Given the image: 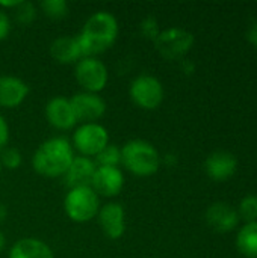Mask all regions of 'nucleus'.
Masks as SVG:
<instances>
[{
	"label": "nucleus",
	"instance_id": "obj_23",
	"mask_svg": "<svg viewBox=\"0 0 257 258\" xmlns=\"http://www.w3.org/2000/svg\"><path fill=\"white\" fill-rule=\"evenodd\" d=\"M23 163V156L18 148L6 147L0 151V165L6 169H18Z\"/></svg>",
	"mask_w": 257,
	"mask_h": 258
},
{
	"label": "nucleus",
	"instance_id": "obj_14",
	"mask_svg": "<svg viewBox=\"0 0 257 258\" xmlns=\"http://www.w3.org/2000/svg\"><path fill=\"white\" fill-rule=\"evenodd\" d=\"M97 169V163L85 156H74L71 165L68 166L67 172L64 174L65 183L70 186V189L74 187H91V181L94 177V172Z\"/></svg>",
	"mask_w": 257,
	"mask_h": 258
},
{
	"label": "nucleus",
	"instance_id": "obj_31",
	"mask_svg": "<svg viewBox=\"0 0 257 258\" xmlns=\"http://www.w3.org/2000/svg\"><path fill=\"white\" fill-rule=\"evenodd\" d=\"M5 243H6V237H5L3 231L0 230V252H2V251H3V248H5Z\"/></svg>",
	"mask_w": 257,
	"mask_h": 258
},
{
	"label": "nucleus",
	"instance_id": "obj_13",
	"mask_svg": "<svg viewBox=\"0 0 257 258\" xmlns=\"http://www.w3.org/2000/svg\"><path fill=\"white\" fill-rule=\"evenodd\" d=\"M29 95L27 83L15 76H0V107H18Z\"/></svg>",
	"mask_w": 257,
	"mask_h": 258
},
{
	"label": "nucleus",
	"instance_id": "obj_28",
	"mask_svg": "<svg viewBox=\"0 0 257 258\" xmlns=\"http://www.w3.org/2000/svg\"><path fill=\"white\" fill-rule=\"evenodd\" d=\"M248 39H250V42L254 47H257V23L250 27V30H248Z\"/></svg>",
	"mask_w": 257,
	"mask_h": 258
},
{
	"label": "nucleus",
	"instance_id": "obj_16",
	"mask_svg": "<svg viewBox=\"0 0 257 258\" xmlns=\"http://www.w3.org/2000/svg\"><path fill=\"white\" fill-rule=\"evenodd\" d=\"M238 162L233 154L227 151H215L212 153L204 163L208 175L215 181H224L230 178L236 171Z\"/></svg>",
	"mask_w": 257,
	"mask_h": 258
},
{
	"label": "nucleus",
	"instance_id": "obj_8",
	"mask_svg": "<svg viewBox=\"0 0 257 258\" xmlns=\"http://www.w3.org/2000/svg\"><path fill=\"white\" fill-rule=\"evenodd\" d=\"M109 144L108 130L98 122L82 124L73 135L74 148L85 157H95Z\"/></svg>",
	"mask_w": 257,
	"mask_h": 258
},
{
	"label": "nucleus",
	"instance_id": "obj_12",
	"mask_svg": "<svg viewBox=\"0 0 257 258\" xmlns=\"http://www.w3.org/2000/svg\"><path fill=\"white\" fill-rule=\"evenodd\" d=\"M45 118L58 130H71L76 124V115L71 103L65 97H53L45 104Z\"/></svg>",
	"mask_w": 257,
	"mask_h": 258
},
{
	"label": "nucleus",
	"instance_id": "obj_3",
	"mask_svg": "<svg viewBox=\"0 0 257 258\" xmlns=\"http://www.w3.org/2000/svg\"><path fill=\"white\" fill-rule=\"evenodd\" d=\"M121 163L138 177H150L159 171L161 156L153 144L144 139H132L121 148Z\"/></svg>",
	"mask_w": 257,
	"mask_h": 258
},
{
	"label": "nucleus",
	"instance_id": "obj_20",
	"mask_svg": "<svg viewBox=\"0 0 257 258\" xmlns=\"http://www.w3.org/2000/svg\"><path fill=\"white\" fill-rule=\"evenodd\" d=\"M95 162L98 166H108V168H118V165L121 163V148L114 145V144H108L97 156H95Z\"/></svg>",
	"mask_w": 257,
	"mask_h": 258
},
{
	"label": "nucleus",
	"instance_id": "obj_25",
	"mask_svg": "<svg viewBox=\"0 0 257 258\" xmlns=\"http://www.w3.org/2000/svg\"><path fill=\"white\" fill-rule=\"evenodd\" d=\"M141 33L145 36V38H150V39H156L158 35L161 33L159 30V24H158V20L155 17H147L142 20L141 23Z\"/></svg>",
	"mask_w": 257,
	"mask_h": 258
},
{
	"label": "nucleus",
	"instance_id": "obj_24",
	"mask_svg": "<svg viewBox=\"0 0 257 258\" xmlns=\"http://www.w3.org/2000/svg\"><path fill=\"white\" fill-rule=\"evenodd\" d=\"M239 213L241 216L250 224L257 221V197L256 195H248L241 201L239 206Z\"/></svg>",
	"mask_w": 257,
	"mask_h": 258
},
{
	"label": "nucleus",
	"instance_id": "obj_19",
	"mask_svg": "<svg viewBox=\"0 0 257 258\" xmlns=\"http://www.w3.org/2000/svg\"><path fill=\"white\" fill-rule=\"evenodd\" d=\"M236 245L248 258H257V222L247 224L238 234Z\"/></svg>",
	"mask_w": 257,
	"mask_h": 258
},
{
	"label": "nucleus",
	"instance_id": "obj_22",
	"mask_svg": "<svg viewBox=\"0 0 257 258\" xmlns=\"http://www.w3.org/2000/svg\"><path fill=\"white\" fill-rule=\"evenodd\" d=\"M41 9L47 17L59 20L67 17L70 6L65 0H44L41 2Z\"/></svg>",
	"mask_w": 257,
	"mask_h": 258
},
{
	"label": "nucleus",
	"instance_id": "obj_17",
	"mask_svg": "<svg viewBox=\"0 0 257 258\" xmlns=\"http://www.w3.org/2000/svg\"><path fill=\"white\" fill-rule=\"evenodd\" d=\"M208 225L218 233H229L238 225V213L229 204H212L206 212Z\"/></svg>",
	"mask_w": 257,
	"mask_h": 258
},
{
	"label": "nucleus",
	"instance_id": "obj_26",
	"mask_svg": "<svg viewBox=\"0 0 257 258\" xmlns=\"http://www.w3.org/2000/svg\"><path fill=\"white\" fill-rule=\"evenodd\" d=\"M11 32V20L6 12L0 11V41L6 39Z\"/></svg>",
	"mask_w": 257,
	"mask_h": 258
},
{
	"label": "nucleus",
	"instance_id": "obj_10",
	"mask_svg": "<svg viewBox=\"0 0 257 258\" xmlns=\"http://www.w3.org/2000/svg\"><path fill=\"white\" fill-rule=\"evenodd\" d=\"M98 224L103 234L111 239L117 240L123 237L126 231V212L124 207L118 203H108L98 210Z\"/></svg>",
	"mask_w": 257,
	"mask_h": 258
},
{
	"label": "nucleus",
	"instance_id": "obj_2",
	"mask_svg": "<svg viewBox=\"0 0 257 258\" xmlns=\"http://www.w3.org/2000/svg\"><path fill=\"white\" fill-rule=\"evenodd\" d=\"M73 159V145L65 138H50L36 148L32 166L39 175L56 178L64 177Z\"/></svg>",
	"mask_w": 257,
	"mask_h": 258
},
{
	"label": "nucleus",
	"instance_id": "obj_5",
	"mask_svg": "<svg viewBox=\"0 0 257 258\" xmlns=\"http://www.w3.org/2000/svg\"><path fill=\"white\" fill-rule=\"evenodd\" d=\"M129 95L138 107L153 110L159 107L164 100V86L155 76L141 74L132 80Z\"/></svg>",
	"mask_w": 257,
	"mask_h": 258
},
{
	"label": "nucleus",
	"instance_id": "obj_21",
	"mask_svg": "<svg viewBox=\"0 0 257 258\" xmlns=\"http://www.w3.org/2000/svg\"><path fill=\"white\" fill-rule=\"evenodd\" d=\"M14 15H15V20L20 24L29 26L36 18V6L32 2L20 0V3L14 8Z\"/></svg>",
	"mask_w": 257,
	"mask_h": 258
},
{
	"label": "nucleus",
	"instance_id": "obj_32",
	"mask_svg": "<svg viewBox=\"0 0 257 258\" xmlns=\"http://www.w3.org/2000/svg\"><path fill=\"white\" fill-rule=\"evenodd\" d=\"M0 175H2V165H0Z\"/></svg>",
	"mask_w": 257,
	"mask_h": 258
},
{
	"label": "nucleus",
	"instance_id": "obj_30",
	"mask_svg": "<svg viewBox=\"0 0 257 258\" xmlns=\"http://www.w3.org/2000/svg\"><path fill=\"white\" fill-rule=\"evenodd\" d=\"M8 216V209L3 203H0V222H3Z\"/></svg>",
	"mask_w": 257,
	"mask_h": 258
},
{
	"label": "nucleus",
	"instance_id": "obj_9",
	"mask_svg": "<svg viewBox=\"0 0 257 258\" xmlns=\"http://www.w3.org/2000/svg\"><path fill=\"white\" fill-rule=\"evenodd\" d=\"M71 107L74 110L77 122L82 121L83 124L86 122H95L98 121L105 112H106V103L98 94L92 92H79L70 98Z\"/></svg>",
	"mask_w": 257,
	"mask_h": 258
},
{
	"label": "nucleus",
	"instance_id": "obj_11",
	"mask_svg": "<svg viewBox=\"0 0 257 258\" xmlns=\"http://www.w3.org/2000/svg\"><path fill=\"white\" fill-rule=\"evenodd\" d=\"M124 187V175L120 168L97 166L91 189L101 197H117Z\"/></svg>",
	"mask_w": 257,
	"mask_h": 258
},
{
	"label": "nucleus",
	"instance_id": "obj_6",
	"mask_svg": "<svg viewBox=\"0 0 257 258\" xmlns=\"http://www.w3.org/2000/svg\"><path fill=\"white\" fill-rule=\"evenodd\" d=\"M155 45L158 53L168 59L176 60L183 57L194 45V35L180 27H171L162 30L155 39Z\"/></svg>",
	"mask_w": 257,
	"mask_h": 258
},
{
	"label": "nucleus",
	"instance_id": "obj_7",
	"mask_svg": "<svg viewBox=\"0 0 257 258\" xmlns=\"http://www.w3.org/2000/svg\"><path fill=\"white\" fill-rule=\"evenodd\" d=\"M74 77L85 92L98 94L109 80L106 65L97 57H82L74 68Z\"/></svg>",
	"mask_w": 257,
	"mask_h": 258
},
{
	"label": "nucleus",
	"instance_id": "obj_29",
	"mask_svg": "<svg viewBox=\"0 0 257 258\" xmlns=\"http://www.w3.org/2000/svg\"><path fill=\"white\" fill-rule=\"evenodd\" d=\"M18 3H20V0H9V2L0 0V6H2V8H12V9H14Z\"/></svg>",
	"mask_w": 257,
	"mask_h": 258
},
{
	"label": "nucleus",
	"instance_id": "obj_27",
	"mask_svg": "<svg viewBox=\"0 0 257 258\" xmlns=\"http://www.w3.org/2000/svg\"><path fill=\"white\" fill-rule=\"evenodd\" d=\"M8 141H9V127L6 119L0 115V151L8 147Z\"/></svg>",
	"mask_w": 257,
	"mask_h": 258
},
{
	"label": "nucleus",
	"instance_id": "obj_4",
	"mask_svg": "<svg viewBox=\"0 0 257 258\" xmlns=\"http://www.w3.org/2000/svg\"><path fill=\"white\" fill-rule=\"evenodd\" d=\"M64 209L71 221L79 224L88 222L98 215V195L89 186L70 189L64 201Z\"/></svg>",
	"mask_w": 257,
	"mask_h": 258
},
{
	"label": "nucleus",
	"instance_id": "obj_18",
	"mask_svg": "<svg viewBox=\"0 0 257 258\" xmlns=\"http://www.w3.org/2000/svg\"><path fill=\"white\" fill-rule=\"evenodd\" d=\"M9 258H53V251L36 237H24L11 248Z\"/></svg>",
	"mask_w": 257,
	"mask_h": 258
},
{
	"label": "nucleus",
	"instance_id": "obj_15",
	"mask_svg": "<svg viewBox=\"0 0 257 258\" xmlns=\"http://www.w3.org/2000/svg\"><path fill=\"white\" fill-rule=\"evenodd\" d=\"M50 56L62 65H70V63H77L83 54L82 48L79 45L77 36H58L52 44H50Z\"/></svg>",
	"mask_w": 257,
	"mask_h": 258
},
{
	"label": "nucleus",
	"instance_id": "obj_1",
	"mask_svg": "<svg viewBox=\"0 0 257 258\" xmlns=\"http://www.w3.org/2000/svg\"><path fill=\"white\" fill-rule=\"evenodd\" d=\"M118 21L106 11L92 14L77 35L83 57H95L114 45L118 36Z\"/></svg>",
	"mask_w": 257,
	"mask_h": 258
}]
</instances>
